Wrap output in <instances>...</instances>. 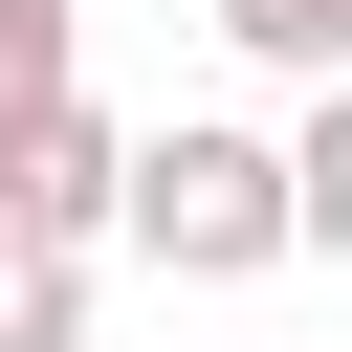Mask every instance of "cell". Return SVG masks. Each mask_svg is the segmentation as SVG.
Instances as JSON below:
<instances>
[{
  "label": "cell",
  "mask_w": 352,
  "mask_h": 352,
  "mask_svg": "<svg viewBox=\"0 0 352 352\" xmlns=\"http://www.w3.org/2000/svg\"><path fill=\"white\" fill-rule=\"evenodd\" d=\"M110 242H132L154 286H264V264H308V242H286V132H242V110H176V132H132V198H110Z\"/></svg>",
  "instance_id": "obj_1"
},
{
  "label": "cell",
  "mask_w": 352,
  "mask_h": 352,
  "mask_svg": "<svg viewBox=\"0 0 352 352\" xmlns=\"http://www.w3.org/2000/svg\"><path fill=\"white\" fill-rule=\"evenodd\" d=\"M110 198H132V132H110L88 88H44V110L0 132V242H44V264H110Z\"/></svg>",
  "instance_id": "obj_2"
},
{
  "label": "cell",
  "mask_w": 352,
  "mask_h": 352,
  "mask_svg": "<svg viewBox=\"0 0 352 352\" xmlns=\"http://www.w3.org/2000/svg\"><path fill=\"white\" fill-rule=\"evenodd\" d=\"M286 242H308V264H352V88H308V110H286Z\"/></svg>",
  "instance_id": "obj_3"
},
{
  "label": "cell",
  "mask_w": 352,
  "mask_h": 352,
  "mask_svg": "<svg viewBox=\"0 0 352 352\" xmlns=\"http://www.w3.org/2000/svg\"><path fill=\"white\" fill-rule=\"evenodd\" d=\"M198 22H220L264 88H352V0H198Z\"/></svg>",
  "instance_id": "obj_4"
},
{
  "label": "cell",
  "mask_w": 352,
  "mask_h": 352,
  "mask_svg": "<svg viewBox=\"0 0 352 352\" xmlns=\"http://www.w3.org/2000/svg\"><path fill=\"white\" fill-rule=\"evenodd\" d=\"M44 88H88V0H0V132H22Z\"/></svg>",
  "instance_id": "obj_5"
},
{
  "label": "cell",
  "mask_w": 352,
  "mask_h": 352,
  "mask_svg": "<svg viewBox=\"0 0 352 352\" xmlns=\"http://www.w3.org/2000/svg\"><path fill=\"white\" fill-rule=\"evenodd\" d=\"M0 352H88V264H44V242H0Z\"/></svg>",
  "instance_id": "obj_6"
}]
</instances>
